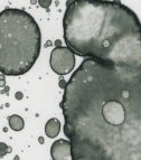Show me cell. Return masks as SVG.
<instances>
[{
  "label": "cell",
  "mask_w": 141,
  "mask_h": 160,
  "mask_svg": "<svg viewBox=\"0 0 141 160\" xmlns=\"http://www.w3.org/2000/svg\"><path fill=\"white\" fill-rule=\"evenodd\" d=\"M65 85H66V83H65V81L62 80V81H61V83H59V86H61V88H65Z\"/></svg>",
  "instance_id": "obj_11"
},
{
  "label": "cell",
  "mask_w": 141,
  "mask_h": 160,
  "mask_svg": "<svg viewBox=\"0 0 141 160\" xmlns=\"http://www.w3.org/2000/svg\"><path fill=\"white\" fill-rule=\"evenodd\" d=\"M5 74H3L1 73V75H0V88H3V86L6 85V81H5Z\"/></svg>",
  "instance_id": "obj_10"
},
{
  "label": "cell",
  "mask_w": 141,
  "mask_h": 160,
  "mask_svg": "<svg viewBox=\"0 0 141 160\" xmlns=\"http://www.w3.org/2000/svg\"><path fill=\"white\" fill-rule=\"evenodd\" d=\"M40 47L42 32L30 13L13 8L0 12V73L26 74L37 61Z\"/></svg>",
  "instance_id": "obj_3"
},
{
  "label": "cell",
  "mask_w": 141,
  "mask_h": 160,
  "mask_svg": "<svg viewBox=\"0 0 141 160\" xmlns=\"http://www.w3.org/2000/svg\"><path fill=\"white\" fill-rule=\"evenodd\" d=\"M51 156L54 160L72 159V143L64 139H59L53 143L51 148Z\"/></svg>",
  "instance_id": "obj_5"
},
{
  "label": "cell",
  "mask_w": 141,
  "mask_h": 160,
  "mask_svg": "<svg viewBox=\"0 0 141 160\" xmlns=\"http://www.w3.org/2000/svg\"><path fill=\"white\" fill-rule=\"evenodd\" d=\"M49 64L56 74H69L75 67V53L69 47L54 48L51 54Z\"/></svg>",
  "instance_id": "obj_4"
},
{
  "label": "cell",
  "mask_w": 141,
  "mask_h": 160,
  "mask_svg": "<svg viewBox=\"0 0 141 160\" xmlns=\"http://www.w3.org/2000/svg\"><path fill=\"white\" fill-rule=\"evenodd\" d=\"M16 98H17L18 100H20V99L23 98V94H22V93H16Z\"/></svg>",
  "instance_id": "obj_12"
},
{
  "label": "cell",
  "mask_w": 141,
  "mask_h": 160,
  "mask_svg": "<svg viewBox=\"0 0 141 160\" xmlns=\"http://www.w3.org/2000/svg\"><path fill=\"white\" fill-rule=\"evenodd\" d=\"M37 1H38V3H39V6L42 7V8L47 9L48 7L52 5V1H53V0H37Z\"/></svg>",
  "instance_id": "obj_9"
},
{
  "label": "cell",
  "mask_w": 141,
  "mask_h": 160,
  "mask_svg": "<svg viewBox=\"0 0 141 160\" xmlns=\"http://www.w3.org/2000/svg\"><path fill=\"white\" fill-rule=\"evenodd\" d=\"M8 122H9L10 128L13 129V131H20V130H23L25 127L24 119H23L20 115H17V114H13V115H11V117H9Z\"/></svg>",
  "instance_id": "obj_7"
},
{
  "label": "cell",
  "mask_w": 141,
  "mask_h": 160,
  "mask_svg": "<svg viewBox=\"0 0 141 160\" xmlns=\"http://www.w3.org/2000/svg\"><path fill=\"white\" fill-rule=\"evenodd\" d=\"M36 2H37L36 0H32V3H36Z\"/></svg>",
  "instance_id": "obj_14"
},
{
  "label": "cell",
  "mask_w": 141,
  "mask_h": 160,
  "mask_svg": "<svg viewBox=\"0 0 141 160\" xmlns=\"http://www.w3.org/2000/svg\"><path fill=\"white\" fill-rule=\"evenodd\" d=\"M61 132V122L58 119H51L48 120L45 126V133L48 138H56Z\"/></svg>",
  "instance_id": "obj_6"
},
{
  "label": "cell",
  "mask_w": 141,
  "mask_h": 160,
  "mask_svg": "<svg viewBox=\"0 0 141 160\" xmlns=\"http://www.w3.org/2000/svg\"><path fill=\"white\" fill-rule=\"evenodd\" d=\"M63 28L77 55L141 69V22L120 0H76L65 11Z\"/></svg>",
  "instance_id": "obj_2"
},
{
  "label": "cell",
  "mask_w": 141,
  "mask_h": 160,
  "mask_svg": "<svg viewBox=\"0 0 141 160\" xmlns=\"http://www.w3.org/2000/svg\"><path fill=\"white\" fill-rule=\"evenodd\" d=\"M61 108L73 160H141V69L88 57Z\"/></svg>",
  "instance_id": "obj_1"
},
{
  "label": "cell",
  "mask_w": 141,
  "mask_h": 160,
  "mask_svg": "<svg viewBox=\"0 0 141 160\" xmlns=\"http://www.w3.org/2000/svg\"><path fill=\"white\" fill-rule=\"evenodd\" d=\"M9 151H10V148H8V146L3 142H0V157H3Z\"/></svg>",
  "instance_id": "obj_8"
},
{
  "label": "cell",
  "mask_w": 141,
  "mask_h": 160,
  "mask_svg": "<svg viewBox=\"0 0 141 160\" xmlns=\"http://www.w3.org/2000/svg\"><path fill=\"white\" fill-rule=\"evenodd\" d=\"M74 1H76V0H68V1H67V7L72 5V3L74 2Z\"/></svg>",
  "instance_id": "obj_13"
}]
</instances>
